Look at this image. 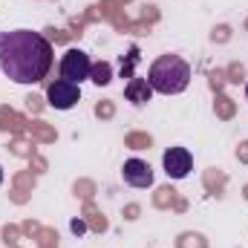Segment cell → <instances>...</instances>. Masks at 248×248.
Listing matches in <instances>:
<instances>
[{"mask_svg": "<svg viewBox=\"0 0 248 248\" xmlns=\"http://www.w3.org/2000/svg\"><path fill=\"white\" fill-rule=\"evenodd\" d=\"M52 66V46L41 32H0V69L15 84H38Z\"/></svg>", "mask_w": 248, "mask_h": 248, "instance_id": "obj_1", "label": "cell"}, {"mask_svg": "<svg viewBox=\"0 0 248 248\" xmlns=\"http://www.w3.org/2000/svg\"><path fill=\"white\" fill-rule=\"evenodd\" d=\"M147 84L162 95H179L190 84V63L179 55H159L147 69Z\"/></svg>", "mask_w": 248, "mask_h": 248, "instance_id": "obj_2", "label": "cell"}, {"mask_svg": "<svg viewBox=\"0 0 248 248\" xmlns=\"http://www.w3.org/2000/svg\"><path fill=\"white\" fill-rule=\"evenodd\" d=\"M90 72H93V63H90V58H87V52L69 49V52L63 55V61H61V78L63 81L81 84L84 78H90Z\"/></svg>", "mask_w": 248, "mask_h": 248, "instance_id": "obj_3", "label": "cell"}, {"mask_svg": "<svg viewBox=\"0 0 248 248\" xmlns=\"http://www.w3.org/2000/svg\"><path fill=\"white\" fill-rule=\"evenodd\" d=\"M46 98H49V104L55 107V110H72L75 104H78V98H81V87L78 84H72V81H52L49 84V90H46Z\"/></svg>", "mask_w": 248, "mask_h": 248, "instance_id": "obj_4", "label": "cell"}, {"mask_svg": "<svg viewBox=\"0 0 248 248\" xmlns=\"http://www.w3.org/2000/svg\"><path fill=\"white\" fill-rule=\"evenodd\" d=\"M162 165H165V173L170 179H185L190 173V168H193V156H190L187 147H170V150H165Z\"/></svg>", "mask_w": 248, "mask_h": 248, "instance_id": "obj_5", "label": "cell"}, {"mask_svg": "<svg viewBox=\"0 0 248 248\" xmlns=\"http://www.w3.org/2000/svg\"><path fill=\"white\" fill-rule=\"evenodd\" d=\"M122 176L127 185L133 187H150L153 185V168L141 159H127L122 168Z\"/></svg>", "mask_w": 248, "mask_h": 248, "instance_id": "obj_6", "label": "cell"}, {"mask_svg": "<svg viewBox=\"0 0 248 248\" xmlns=\"http://www.w3.org/2000/svg\"><path fill=\"white\" fill-rule=\"evenodd\" d=\"M127 98H130L133 104L147 101V98H150V84H147V78H133L130 87H127Z\"/></svg>", "mask_w": 248, "mask_h": 248, "instance_id": "obj_7", "label": "cell"}, {"mask_svg": "<svg viewBox=\"0 0 248 248\" xmlns=\"http://www.w3.org/2000/svg\"><path fill=\"white\" fill-rule=\"evenodd\" d=\"M90 75H95V78H93L95 84H107V81H110V66H107V63H101V66H95Z\"/></svg>", "mask_w": 248, "mask_h": 248, "instance_id": "obj_8", "label": "cell"}, {"mask_svg": "<svg viewBox=\"0 0 248 248\" xmlns=\"http://www.w3.org/2000/svg\"><path fill=\"white\" fill-rule=\"evenodd\" d=\"M246 98H248V84H246Z\"/></svg>", "mask_w": 248, "mask_h": 248, "instance_id": "obj_9", "label": "cell"}, {"mask_svg": "<svg viewBox=\"0 0 248 248\" xmlns=\"http://www.w3.org/2000/svg\"><path fill=\"white\" fill-rule=\"evenodd\" d=\"M0 182H3V170H0Z\"/></svg>", "mask_w": 248, "mask_h": 248, "instance_id": "obj_10", "label": "cell"}]
</instances>
